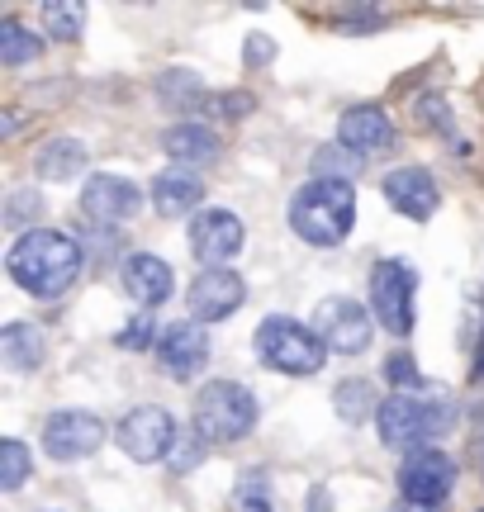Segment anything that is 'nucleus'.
I'll use <instances>...</instances> for the list:
<instances>
[{"label": "nucleus", "instance_id": "1", "mask_svg": "<svg viewBox=\"0 0 484 512\" xmlns=\"http://www.w3.org/2000/svg\"><path fill=\"white\" fill-rule=\"evenodd\" d=\"M81 261H86L81 247H76L67 233H53V228L24 233V238L10 247V256H5L15 285H24L34 299H57V294L72 290L76 275H81Z\"/></svg>", "mask_w": 484, "mask_h": 512}, {"label": "nucleus", "instance_id": "2", "mask_svg": "<svg viewBox=\"0 0 484 512\" xmlns=\"http://www.w3.org/2000/svg\"><path fill=\"white\" fill-rule=\"evenodd\" d=\"M356 223V190L347 181H309L290 200V228L314 247H337Z\"/></svg>", "mask_w": 484, "mask_h": 512}, {"label": "nucleus", "instance_id": "3", "mask_svg": "<svg viewBox=\"0 0 484 512\" xmlns=\"http://www.w3.org/2000/svg\"><path fill=\"white\" fill-rule=\"evenodd\" d=\"M375 427H380L385 446L418 451V446H432V437H442L447 427H456V413H451L447 403L423 399V394H394V399L380 403Z\"/></svg>", "mask_w": 484, "mask_h": 512}, {"label": "nucleus", "instance_id": "4", "mask_svg": "<svg viewBox=\"0 0 484 512\" xmlns=\"http://www.w3.org/2000/svg\"><path fill=\"white\" fill-rule=\"evenodd\" d=\"M257 399L238 380H209L195 394V432L205 441H242L257 427Z\"/></svg>", "mask_w": 484, "mask_h": 512}, {"label": "nucleus", "instance_id": "5", "mask_svg": "<svg viewBox=\"0 0 484 512\" xmlns=\"http://www.w3.org/2000/svg\"><path fill=\"white\" fill-rule=\"evenodd\" d=\"M257 356L280 375H299L304 380V375L323 370L328 347H323V337L314 328H304L295 318H266L257 328Z\"/></svg>", "mask_w": 484, "mask_h": 512}, {"label": "nucleus", "instance_id": "6", "mask_svg": "<svg viewBox=\"0 0 484 512\" xmlns=\"http://www.w3.org/2000/svg\"><path fill=\"white\" fill-rule=\"evenodd\" d=\"M413 290L418 280L404 261H375L371 271V313L380 318V328L390 337H409L413 332Z\"/></svg>", "mask_w": 484, "mask_h": 512}, {"label": "nucleus", "instance_id": "7", "mask_svg": "<svg viewBox=\"0 0 484 512\" xmlns=\"http://www.w3.org/2000/svg\"><path fill=\"white\" fill-rule=\"evenodd\" d=\"M399 489L418 508H437L456 489V460L447 451H437V446H418L399 465Z\"/></svg>", "mask_w": 484, "mask_h": 512}, {"label": "nucleus", "instance_id": "8", "mask_svg": "<svg viewBox=\"0 0 484 512\" xmlns=\"http://www.w3.org/2000/svg\"><path fill=\"white\" fill-rule=\"evenodd\" d=\"M119 446L129 451L138 465H152V460H171L176 451V422L162 403H143V408H133L129 418L119 422Z\"/></svg>", "mask_w": 484, "mask_h": 512}, {"label": "nucleus", "instance_id": "9", "mask_svg": "<svg viewBox=\"0 0 484 512\" xmlns=\"http://www.w3.org/2000/svg\"><path fill=\"white\" fill-rule=\"evenodd\" d=\"M314 332L323 337V347L337 356H361L371 347V313L361 309L356 299H323L314 313Z\"/></svg>", "mask_w": 484, "mask_h": 512}, {"label": "nucleus", "instance_id": "10", "mask_svg": "<svg viewBox=\"0 0 484 512\" xmlns=\"http://www.w3.org/2000/svg\"><path fill=\"white\" fill-rule=\"evenodd\" d=\"M100 441H105V422L95 418V413H81V408H57L48 427H43V451L53 460H86L100 451Z\"/></svg>", "mask_w": 484, "mask_h": 512}, {"label": "nucleus", "instance_id": "11", "mask_svg": "<svg viewBox=\"0 0 484 512\" xmlns=\"http://www.w3.org/2000/svg\"><path fill=\"white\" fill-rule=\"evenodd\" d=\"M190 252L205 261L209 271H224V261L242 252V219L228 209H205L190 219Z\"/></svg>", "mask_w": 484, "mask_h": 512}, {"label": "nucleus", "instance_id": "12", "mask_svg": "<svg viewBox=\"0 0 484 512\" xmlns=\"http://www.w3.org/2000/svg\"><path fill=\"white\" fill-rule=\"evenodd\" d=\"M138 204H143V195H138V185L124 181V176H91V181L81 185V214H86L95 228L124 223Z\"/></svg>", "mask_w": 484, "mask_h": 512}, {"label": "nucleus", "instance_id": "13", "mask_svg": "<svg viewBox=\"0 0 484 512\" xmlns=\"http://www.w3.org/2000/svg\"><path fill=\"white\" fill-rule=\"evenodd\" d=\"M385 200L404 214V219L423 223L437 214V204H442V190H437V176H432L428 166H399L385 176Z\"/></svg>", "mask_w": 484, "mask_h": 512}, {"label": "nucleus", "instance_id": "14", "mask_svg": "<svg viewBox=\"0 0 484 512\" xmlns=\"http://www.w3.org/2000/svg\"><path fill=\"white\" fill-rule=\"evenodd\" d=\"M242 299H247V285L233 271H205L195 275V285H190L195 323H224V318H233L242 309Z\"/></svg>", "mask_w": 484, "mask_h": 512}, {"label": "nucleus", "instance_id": "15", "mask_svg": "<svg viewBox=\"0 0 484 512\" xmlns=\"http://www.w3.org/2000/svg\"><path fill=\"white\" fill-rule=\"evenodd\" d=\"M157 361L167 370L171 380H190V375H200L209 361V337L200 323H171L162 328L157 337Z\"/></svg>", "mask_w": 484, "mask_h": 512}, {"label": "nucleus", "instance_id": "16", "mask_svg": "<svg viewBox=\"0 0 484 512\" xmlns=\"http://www.w3.org/2000/svg\"><path fill=\"white\" fill-rule=\"evenodd\" d=\"M337 138L342 147H352L356 157H366V152H390L394 147V124L385 110H375V105H356L337 119Z\"/></svg>", "mask_w": 484, "mask_h": 512}, {"label": "nucleus", "instance_id": "17", "mask_svg": "<svg viewBox=\"0 0 484 512\" xmlns=\"http://www.w3.org/2000/svg\"><path fill=\"white\" fill-rule=\"evenodd\" d=\"M171 285H176V275H171V266L162 261V256L133 252L129 261H124V290H129L148 313L157 309V304H167Z\"/></svg>", "mask_w": 484, "mask_h": 512}, {"label": "nucleus", "instance_id": "18", "mask_svg": "<svg viewBox=\"0 0 484 512\" xmlns=\"http://www.w3.org/2000/svg\"><path fill=\"white\" fill-rule=\"evenodd\" d=\"M162 147H167L171 162H181V171H195V166L219 162V133L205 124H176L162 133Z\"/></svg>", "mask_w": 484, "mask_h": 512}, {"label": "nucleus", "instance_id": "19", "mask_svg": "<svg viewBox=\"0 0 484 512\" xmlns=\"http://www.w3.org/2000/svg\"><path fill=\"white\" fill-rule=\"evenodd\" d=\"M86 162H91V147L81 143V138H53V143H43L34 152V171L38 181H76L81 171H86Z\"/></svg>", "mask_w": 484, "mask_h": 512}, {"label": "nucleus", "instance_id": "20", "mask_svg": "<svg viewBox=\"0 0 484 512\" xmlns=\"http://www.w3.org/2000/svg\"><path fill=\"white\" fill-rule=\"evenodd\" d=\"M200 200H205V185H200L195 171H162V176H152V204H157V214L181 219Z\"/></svg>", "mask_w": 484, "mask_h": 512}, {"label": "nucleus", "instance_id": "21", "mask_svg": "<svg viewBox=\"0 0 484 512\" xmlns=\"http://www.w3.org/2000/svg\"><path fill=\"white\" fill-rule=\"evenodd\" d=\"M43 356H48V342H43V332L34 323H10V328L0 332V361L10 370H38L43 366Z\"/></svg>", "mask_w": 484, "mask_h": 512}, {"label": "nucleus", "instance_id": "22", "mask_svg": "<svg viewBox=\"0 0 484 512\" xmlns=\"http://www.w3.org/2000/svg\"><path fill=\"white\" fill-rule=\"evenodd\" d=\"M337 413H342V422H366L371 413H380V403H375V384L371 380H342L337 384Z\"/></svg>", "mask_w": 484, "mask_h": 512}, {"label": "nucleus", "instance_id": "23", "mask_svg": "<svg viewBox=\"0 0 484 512\" xmlns=\"http://www.w3.org/2000/svg\"><path fill=\"white\" fill-rule=\"evenodd\" d=\"M38 53H43L38 34H29V29H24V24H15V19H5V24H0V62H5V67L38 62Z\"/></svg>", "mask_w": 484, "mask_h": 512}, {"label": "nucleus", "instance_id": "24", "mask_svg": "<svg viewBox=\"0 0 484 512\" xmlns=\"http://www.w3.org/2000/svg\"><path fill=\"white\" fill-rule=\"evenodd\" d=\"M366 157H356L352 147H318L314 152V181H352Z\"/></svg>", "mask_w": 484, "mask_h": 512}, {"label": "nucleus", "instance_id": "25", "mask_svg": "<svg viewBox=\"0 0 484 512\" xmlns=\"http://www.w3.org/2000/svg\"><path fill=\"white\" fill-rule=\"evenodd\" d=\"M29 446L24 441H15V437H5L0 441V489L5 494H19L24 489V479H29Z\"/></svg>", "mask_w": 484, "mask_h": 512}, {"label": "nucleus", "instance_id": "26", "mask_svg": "<svg viewBox=\"0 0 484 512\" xmlns=\"http://www.w3.org/2000/svg\"><path fill=\"white\" fill-rule=\"evenodd\" d=\"M228 512H276L271 508V479L261 475V470H247V475L238 479V489H233Z\"/></svg>", "mask_w": 484, "mask_h": 512}, {"label": "nucleus", "instance_id": "27", "mask_svg": "<svg viewBox=\"0 0 484 512\" xmlns=\"http://www.w3.org/2000/svg\"><path fill=\"white\" fill-rule=\"evenodd\" d=\"M81 24H86V5H62V0H48L43 5V29L62 43H72L81 34Z\"/></svg>", "mask_w": 484, "mask_h": 512}, {"label": "nucleus", "instance_id": "28", "mask_svg": "<svg viewBox=\"0 0 484 512\" xmlns=\"http://www.w3.org/2000/svg\"><path fill=\"white\" fill-rule=\"evenodd\" d=\"M385 380L399 389V394H413V389H423V375H418V361H413L409 351H394L390 361H385Z\"/></svg>", "mask_w": 484, "mask_h": 512}, {"label": "nucleus", "instance_id": "29", "mask_svg": "<svg viewBox=\"0 0 484 512\" xmlns=\"http://www.w3.org/2000/svg\"><path fill=\"white\" fill-rule=\"evenodd\" d=\"M38 214H43V200H38L34 190H19V195L5 200V223L10 228H29V223H38Z\"/></svg>", "mask_w": 484, "mask_h": 512}, {"label": "nucleus", "instance_id": "30", "mask_svg": "<svg viewBox=\"0 0 484 512\" xmlns=\"http://www.w3.org/2000/svg\"><path fill=\"white\" fill-rule=\"evenodd\" d=\"M200 460H205V437H200V432H186V437H176V456H171L167 465L176 475H190Z\"/></svg>", "mask_w": 484, "mask_h": 512}, {"label": "nucleus", "instance_id": "31", "mask_svg": "<svg viewBox=\"0 0 484 512\" xmlns=\"http://www.w3.org/2000/svg\"><path fill=\"white\" fill-rule=\"evenodd\" d=\"M152 337H157V328H152V313H138L129 328L119 332V347H124V351H143V347H152Z\"/></svg>", "mask_w": 484, "mask_h": 512}, {"label": "nucleus", "instance_id": "32", "mask_svg": "<svg viewBox=\"0 0 484 512\" xmlns=\"http://www.w3.org/2000/svg\"><path fill=\"white\" fill-rule=\"evenodd\" d=\"M252 105H257V100H252L247 91H233V95H219V100H214V114H224V119H242V114H252Z\"/></svg>", "mask_w": 484, "mask_h": 512}, {"label": "nucleus", "instance_id": "33", "mask_svg": "<svg viewBox=\"0 0 484 512\" xmlns=\"http://www.w3.org/2000/svg\"><path fill=\"white\" fill-rule=\"evenodd\" d=\"M271 57H276V43L252 34V43H247V62H271Z\"/></svg>", "mask_w": 484, "mask_h": 512}, {"label": "nucleus", "instance_id": "34", "mask_svg": "<svg viewBox=\"0 0 484 512\" xmlns=\"http://www.w3.org/2000/svg\"><path fill=\"white\" fill-rule=\"evenodd\" d=\"M314 512H328V494H323V489L314 494Z\"/></svg>", "mask_w": 484, "mask_h": 512}, {"label": "nucleus", "instance_id": "35", "mask_svg": "<svg viewBox=\"0 0 484 512\" xmlns=\"http://www.w3.org/2000/svg\"><path fill=\"white\" fill-rule=\"evenodd\" d=\"M399 512H432V508H418V503H404V508Z\"/></svg>", "mask_w": 484, "mask_h": 512}]
</instances>
